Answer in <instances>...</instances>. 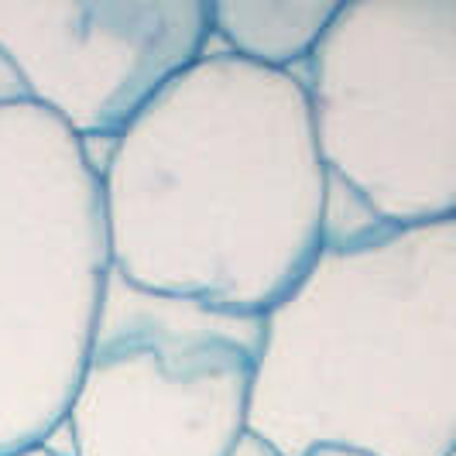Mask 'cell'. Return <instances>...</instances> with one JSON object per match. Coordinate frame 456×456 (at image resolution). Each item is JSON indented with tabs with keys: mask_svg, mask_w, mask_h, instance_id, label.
Listing matches in <instances>:
<instances>
[{
	"mask_svg": "<svg viewBox=\"0 0 456 456\" xmlns=\"http://www.w3.org/2000/svg\"><path fill=\"white\" fill-rule=\"evenodd\" d=\"M248 433L272 456H453L456 216L326 233L261 313Z\"/></svg>",
	"mask_w": 456,
	"mask_h": 456,
	"instance_id": "7a4b0ae2",
	"label": "cell"
},
{
	"mask_svg": "<svg viewBox=\"0 0 456 456\" xmlns=\"http://www.w3.org/2000/svg\"><path fill=\"white\" fill-rule=\"evenodd\" d=\"M110 272L137 289L261 316L330 230L302 76L203 52L96 165Z\"/></svg>",
	"mask_w": 456,
	"mask_h": 456,
	"instance_id": "6da1fadb",
	"label": "cell"
},
{
	"mask_svg": "<svg viewBox=\"0 0 456 456\" xmlns=\"http://www.w3.org/2000/svg\"><path fill=\"white\" fill-rule=\"evenodd\" d=\"M107 274L90 148L42 107L0 100V456L62 426Z\"/></svg>",
	"mask_w": 456,
	"mask_h": 456,
	"instance_id": "3957f363",
	"label": "cell"
},
{
	"mask_svg": "<svg viewBox=\"0 0 456 456\" xmlns=\"http://www.w3.org/2000/svg\"><path fill=\"white\" fill-rule=\"evenodd\" d=\"M209 0H0V62L72 137L114 141L206 52Z\"/></svg>",
	"mask_w": 456,
	"mask_h": 456,
	"instance_id": "8992f818",
	"label": "cell"
},
{
	"mask_svg": "<svg viewBox=\"0 0 456 456\" xmlns=\"http://www.w3.org/2000/svg\"><path fill=\"white\" fill-rule=\"evenodd\" d=\"M11 456H66V453L55 450L52 443H45V446H35V450H24V453H11Z\"/></svg>",
	"mask_w": 456,
	"mask_h": 456,
	"instance_id": "9c48e42d",
	"label": "cell"
},
{
	"mask_svg": "<svg viewBox=\"0 0 456 456\" xmlns=\"http://www.w3.org/2000/svg\"><path fill=\"white\" fill-rule=\"evenodd\" d=\"M261 316L107 274L66 405V456H233L248 436Z\"/></svg>",
	"mask_w": 456,
	"mask_h": 456,
	"instance_id": "5b68a950",
	"label": "cell"
},
{
	"mask_svg": "<svg viewBox=\"0 0 456 456\" xmlns=\"http://www.w3.org/2000/svg\"><path fill=\"white\" fill-rule=\"evenodd\" d=\"M343 0H209V38L233 59L268 72L309 62Z\"/></svg>",
	"mask_w": 456,
	"mask_h": 456,
	"instance_id": "52a82bcc",
	"label": "cell"
},
{
	"mask_svg": "<svg viewBox=\"0 0 456 456\" xmlns=\"http://www.w3.org/2000/svg\"><path fill=\"white\" fill-rule=\"evenodd\" d=\"M305 103L330 175L374 224L456 213V0L340 4Z\"/></svg>",
	"mask_w": 456,
	"mask_h": 456,
	"instance_id": "277c9868",
	"label": "cell"
},
{
	"mask_svg": "<svg viewBox=\"0 0 456 456\" xmlns=\"http://www.w3.org/2000/svg\"><path fill=\"white\" fill-rule=\"evenodd\" d=\"M305 456H367L361 450H346V446H320V450H313V453Z\"/></svg>",
	"mask_w": 456,
	"mask_h": 456,
	"instance_id": "ba28073f",
	"label": "cell"
}]
</instances>
